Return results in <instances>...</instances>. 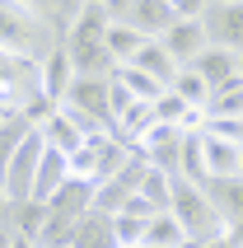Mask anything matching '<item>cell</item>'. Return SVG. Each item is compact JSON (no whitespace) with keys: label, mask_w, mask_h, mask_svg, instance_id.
<instances>
[{"label":"cell","mask_w":243,"mask_h":248,"mask_svg":"<svg viewBox=\"0 0 243 248\" xmlns=\"http://www.w3.org/2000/svg\"><path fill=\"white\" fill-rule=\"evenodd\" d=\"M168 216L187 230V239H201V244L225 239V225H220V216H215V206H211L206 187L187 183L182 173H173V183H168Z\"/></svg>","instance_id":"cell-1"},{"label":"cell","mask_w":243,"mask_h":248,"mask_svg":"<svg viewBox=\"0 0 243 248\" xmlns=\"http://www.w3.org/2000/svg\"><path fill=\"white\" fill-rule=\"evenodd\" d=\"M56 42H61V38H56V33L42 24L33 10L14 5V0H0V52L28 56V61H42Z\"/></svg>","instance_id":"cell-2"},{"label":"cell","mask_w":243,"mask_h":248,"mask_svg":"<svg viewBox=\"0 0 243 248\" xmlns=\"http://www.w3.org/2000/svg\"><path fill=\"white\" fill-rule=\"evenodd\" d=\"M42 150H47V136H42V126H33V131L24 136V145L14 150V159L5 164V173H0L10 206H19V202H28V197H33V178H38Z\"/></svg>","instance_id":"cell-3"},{"label":"cell","mask_w":243,"mask_h":248,"mask_svg":"<svg viewBox=\"0 0 243 248\" xmlns=\"http://www.w3.org/2000/svg\"><path fill=\"white\" fill-rule=\"evenodd\" d=\"M201 24H206V42L211 47L243 52V0L239 5H206Z\"/></svg>","instance_id":"cell-4"},{"label":"cell","mask_w":243,"mask_h":248,"mask_svg":"<svg viewBox=\"0 0 243 248\" xmlns=\"http://www.w3.org/2000/svg\"><path fill=\"white\" fill-rule=\"evenodd\" d=\"M164 52L173 56L178 66H192L197 56H201V47H206V24L201 19H173V24L164 28Z\"/></svg>","instance_id":"cell-5"},{"label":"cell","mask_w":243,"mask_h":248,"mask_svg":"<svg viewBox=\"0 0 243 248\" xmlns=\"http://www.w3.org/2000/svg\"><path fill=\"white\" fill-rule=\"evenodd\" d=\"M38 84H42V94L52 98V103H61V98H66V89L75 84V66H70L66 42H56L52 52L38 61Z\"/></svg>","instance_id":"cell-6"},{"label":"cell","mask_w":243,"mask_h":248,"mask_svg":"<svg viewBox=\"0 0 243 248\" xmlns=\"http://www.w3.org/2000/svg\"><path fill=\"white\" fill-rule=\"evenodd\" d=\"M61 103H70V108L89 112L94 122H103L112 131V108H108V80H84V75H75V84L66 89V98Z\"/></svg>","instance_id":"cell-7"},{"label":"cell","mask_w":243,"mask_h":248,"mask_svg":"<svg viewBox=\"0 0 243 248\" xmlns=\"http://www.w3.org/2000/svg\"><path fill=\"white\" fill-rule=\"evenodd\" d=\"M94 187H98L94 178H66V183H61V192L47 202V211L75 225L80 216H89V206H94Z\"/></svg>","instance_id":"cell-8"},{"label":"cell","mask_w":243,"mask_h":248,"mask_svg":"<svg viewBox=\"0 0 243 248\" xmlns=\"http://www.w3.org/2000/svg\"><path fill=\"white\" fill-rule=\"evenodd\" d=\"M206 197H211L225 234H229L234 225H243V178H211L206 183Z\"/></svg>","instance_id":"cell-9"},{"label":"cell","mask_w":243,"mask_h":248,"mask_svg":"<svg viewBox=\"0 0 243 248\" xmlns=\"http://www.w3.org/2000/svg\"><path fill=\"white\" fill-rule=\"evenodd\" d=\"M192 70H197L211 89H215V84H229V80H239V52H229V47H211V42H206L201 56L192 61Z\"/></svg>","instance_id":"cell-10"},{"label":"cell","mask_w":243,"mask_h":248,"mask_svg":"<svg viewBox=\"0 0 243 248\" xmlns=\"http://www.w3.org/2000/svg\"><path fill=\"white\" fill-rule=\"evenodd\" d=\"M108 10L103 5H80L75 14V24L66 28V47H98V42L108 38Z\"/></svg>","instance_id":"cell-11"},{"label":"cell","mask_w":243,"mask_h":248,"mask_svg":"<svg viewBox=\"0 0 243 248\" xmlns=\"http://www.w3.org/2000/svg\"><path fill=\"white\" fill-rule=\"evenodd\" d=\"M178 14L164 5V0H131V10H126V19L122 24H131L136 33H145V38H164V28L173 24Z\"/></svg>","instance_id":"cell-12"},{"label":"cell","mask_w":243,"mask_h":248,"mask_svg":"<svg viewBox=\"0 0 243 248\" xmlns=\"http://www.w3.org/2000/svg\"><path fill=\"white\" fill-rule=\"evenodd\" d=\"M66 178H70V159L47 145V150H42V164H38V178H33V202H52Z\"/></svg>","instance_id":"cell-13"},{"label":"cell","mask_w":243,"mask_h":248,"mask_svg":"<svg viewBox=\"0 0 243 248\" xmlns=\"http://www.w3.org/2000/svg\"><path fill=\"white\" fill-rule=\"evenodd\" d=\"M14 5H24V10H33L42 19V24L52 28L56 38L66 42V28L75 24V14H80V5L84 0H14Z\"/></svg>","instance_id":"cell-14"},{"label":"cell","mask_w":243,"mask_h":248,"mask_svg":"<svg viewBox=\"0 0 243 248\" xmlns=\"http://www.w3.org/2000/svg\"><path fill=\"white\" fill-rule=\"evenodd\" d=\"M126 66H136V70H145L150 80H159L164 89H168V80H173L178 75V61L168 52H164V42L159 38H145V47H140V52L131 56V61H126Z\"/></svg>","instance_id":"cell-15"},{"label":"cell","mask_w":243,"mask_h":248,"mask_svg":"<svg viewBox=\"0 0 243 248\" xmlns=\"http://www.w3.org/2000/svg\"><path fill=\"white\" fill-rule=\"evenodd\" d=\"M70 244H75V248H122L117 234H112V216H98V211H89V216L75 220Z\"/></svg>","instance_id":"cell-16"},{"label":"cell","mask_w":243,"mask_h":248,"mask_svg":"<svg viewBox=\"0 0 243 248\" xmlns=\"http://www.w3.org/2000/svg\"><path fill=\"white\" fill-rule=\"evenodd\" d=\"M201 150H206V173H211V178H234V173H239V150L243 145L201 131Z\"/></svg>","instance_id":"cell-17"},{"label":"cell","mask_w":243,"mask_h":248,"mask_svg":"<svg viewBox=\"0 0 243 248\" xmlns=\"http://www.w3.org/2000/svg\"><path fill=\"white\" fill-rule=\"evenodd\" d=\"M243 122V80H229V84H215L211 98H206V122Z\"/></svg>","instance_id":"cell-18"},{"label":"cell","mask_w":243,"mask_h":248,"mask_svg":"<svg viewBox=\"0 0 243 248\" xmlns=\"http://www.w3.org/2000/svg\"><path fill=\"white\" fill-rule=\"evenodd\" d=\"M42 136H47V145H52V150H61V155H66V159H70L75 150H80L84 140H89V136H84V131H80L75 122H70V117H66L61 108H56L52 117L42 122Z\"/></svg>","instance_id":"cell-19"},{"label":"cell","mask_w":243,"mask_h":248,"mask_svg":"<svg viewBox=\"0 0 243 248\" xmlns=\"http://www.w3.org/2000/svg\"><path fill=\"white\" fill-rule=\"evenodd\" d=\"M168 94H178L187 108H206V98H211V84H206L192 66H178V75L168 80Z\"/></svg>","instance_id":"cell-20"},{"label":"cell","mask_w":243,"mask_h":248,"mask_svg":"<svg viewBox=\"0 0 243 248\" xmlns=\"http://www.w3.org/2000/svg\"><path fill=\"white\" fill-rule=\"evenodd\" d=\"M145 244L150 248H178V244H187V230L168 216V211H154L145 225Z\"/></svg>","instance_id":"cell-21"},{"label":"cell","mask_w":243,"mask_h":248,"mask_svg":"<svg viewBox=\"0 0 243 248\" xmlns=\"http://www.w3.org/2000/svg\"><path fill=\"white\" fill-rule=\"evenodd\" d=\"M103 47L112 52V61L117 66H126L140 47H145V33H136L131 24H108V38H103Z\"/></svg>","instance_id":"cell-22"},{"label":"cell","mask_w":243,"mask_h":248,"mask_svg":"<svg viewBox=\"0 0 243 248\" xmlns=\"http://www.w3.org/2000/svg\"><path fill=\"white\" fill-rule=\"evenodd\" d=\"M42 225H47V202H19V206L10 211V230L14 234H24V239H38L42 234Z\"/></svg>","instance_id":"cell-23"},{"label":"cell","mask_w":243,"mask_h":248,"mask_svg":"<svg viewBox=\"0 0 243 248\" xmlns=\"http://www.w3.org/2000/svg\"><path fill=\"white\" fill-rule=\"evenodd\" d=\"M112 80H117L131 98H140V103H154V98L164 94V84H159V80H150L145 70H136V66H117V70H112Z\"/></svg>","instance_id":"cell-24"},{"label":"cell","mask_w":243,"mask_h":248,"mask_svg":"<svg viewBox=\"0 0 243 248\" xmlns=\"http://www.w3.org/2000/svg\"><path fill=\"white\" fill-rule=\"evenodd\" d=\"M28 131H33V122H28V117H10V122L0 126V173H5V164L14 159V150L24 145Z\"/></svg>","instance_id":"cell-25"},{"label":"cell","mask_w":243,"mask_h":248,"mask_svg":"<svg viewBox=\"0 0 243 248\" xmlns=\"http://www.w3.org/2000/svg\"><path fill=\"white\" fill-rule=\"evenodd\" d=\"M150 108H154V122H168V126H178V131H182V117H187V103H182L178 94H168V89H164V94L154 98Z\"/></svg>","instance_id":"cell-26"},{"label":"cell","mask_w":243,"mask_h":248,"mask_svg":"<svg viewBox=\"0 0 243 248\" xmlns=\"http://www.w3.org/2000/svg\"><path fill=\"white\" fill-rule=\"evenodd\" d=\"M168 183H173V173L150 169L145 183H140V197H150V206H154V211H168Z\"/></svg>","instance_id":"cell-27"},{"label":"cell","mask_w":243,"mask_h":248,"mask_svg":"<svg viewBox=\"0 0 243 248\" xmlns=\"http://www.w3.org/2000/svg\"><path fill=\"white\" fill-rule=\"evenodd\" d=\"M145 225L150 220H136V216H112V234H117L122 248H136V244H145Z\"/></svg>","instance_id":"cell-28"},{"label":"cell","mask_w":243,"mask_h":248,"mask_svg":"<svg viewBox=\"0 0 243 248\" xmlns=\"http://www.w3.org/2000/svg\"><path fill=\"white\" fill-rule=\"evenodd\" d=\"M131 103H140V98H131V94H126V89H122L117 80H108V108H112V126H117V117H122L126 108H131Z\"/></svg>","instance_id":"cell-29"},{"label":"cell","mask_w":243,"mask_h":248,"mask_svg":"<svg viewBox=\"0 0 243 248\" xmlns=\"http://www.w3.org/2000/svg\"><path fill=\"white\" fill-rule=\"evenodd\" d=\"M117 216H136V220H150V216H154V206H150V197L131 192L126 202H122V211H117Z\"/></svg>","instance_id":"cell-30"},{"label":"cell","mask_w":243,"mask_h":248,"mask_svg":"<svg viewBox=\"0 0 243 248\" xmlns=\"http://www.w3.org/2000/svg\"><path fill=\"white\" fill-rule=\"evenodd\" d=\"M10 211L14 206H10V197H5V183H0V225H10Z\"/></svg>","instance_id":"cell-31"},{"label":"cell","mask_w":243,"mask_h":248,"mask_svg":"<svg viewBox=\"0 0 243 248\" xmlns=\"http://www.w3.org/2000/svg\"><path fill=\"white\" fill-rule=\"evenodd\" d=\"M14 244V230H10V225H0V248H10Z\"/></svg>","instance_id":"cell-32"},{"label":"cell","mask_w":243,"mask_h":248,"mask_svg":"<svg viewBox=\"0 0 243 248\" xmlns=\"http://www.w3.org/2000/svg\"><path fill=\"white\" fill-rule=\"evenodd\" d=\"M10 248H38V239H24V234H14V244Z\"/></svg>","instance_id":"cell-33"},{"label":"cell","mask_w":243,"mask_h":248,"mask_svg":"<svg viewBox=\"0 0 243 248\" xmlns=\"http://www.w3.org/2000/svg\"><path fill=\"white\" fill-rule=\"evenodd\" d=\"M178 248H211V244H201V239H187V244H178Z\"/></svg>","instance_id":"cell-34"},{"label":"cell","mask_w":243,"mask_h":248,"mask_svg":"<svg viewBox=\"0 0 243 248\" xmlns=\"http://www.w3.org/2000/svg\"><path fill=\"white\" fill-rule=\"evenodd\" d=\"M234 178H243V150H239V173H234Z\"/></svg>","instance_id":"cell-35"},{"label":"cell","mask_w":243,"mask_h":248,"mask_svg":"<svg viewBox=\"0 0 243 248\" xmlns=\"http://www.w3.org/2000/svg\"><path fill=\"white\" fill-rule=\"evenodd\" d=\"M211 5H239V0H211Z\"/></svg>","instance_id":"cell-36"},{"label":"cell","mask_w":243,"mask_h":248,"mask_svg":"<svg viewBox=\"0 0 243 248\" xmlns=\"http://www.w3.org/2000/svg\"><path fill=\"white\" fill-rule=\"evenodd\" d=\"M239 80H243V52H239Z\"/></svg>","instance_id":"cell-37"},{"label":"cell","mask_w":243,"mask_h":248,"mask_svg":"<svg viewBox=\"0 0 243 248\" xmlns=\"http://www.w3.org/2000/svg\"><path fill=\"white\" fill-rule=\"evenodd\" d=\"M5 122H10V117H0V126H5Z\"/></svg>","instance_id":"cell-38"}]
</instances>
